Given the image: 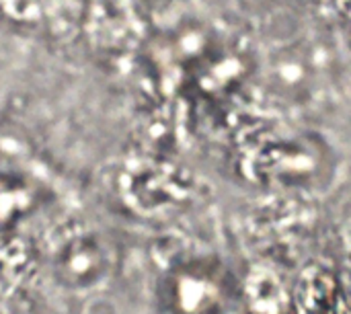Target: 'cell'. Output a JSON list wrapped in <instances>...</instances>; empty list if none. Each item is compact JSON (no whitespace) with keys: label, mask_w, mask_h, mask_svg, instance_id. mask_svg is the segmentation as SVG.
I'll list each match as a JSON object with an SVG mask.
<instances>
[{"label":"cell","mask_w":351,"mask_h":314,"mask_svg":"<svg viewBox=\"0 0 351 314\" xmlns=\"http://www.w3.org/2000/svg\"><path fill=\"white\" fill-rule=\"evenodd\" d=\"M160 296L169 314H226L237 288L220 265L189 261L169 271Z\"/></svg>","instance_id":"1"},{"label":"cell","mask_w":351,"mask_h":314,"mask_svg":"<svg viewBox=\"0 0 351 314\" xmlns=\"http://www.w3.org/2000/svg\"><path fill=\"white\" fill-rule=\"evenodd\" d=\"M53 271L66 288H88L105 271V259L101 249L86 241L76 239L68 243L56 257Z\"/></svg>","instance_id":"3"},{"label":"cell","mask_w":351,"mask_h":314,"mask_svg":"<svg viewBox=\"0 0 351 314\" xmlns=\"http://www.w3.org/2000/svg\"><path fill=\"white\" fill-rule=\"evenodd\" d=\"M333 66V56L327 53L323 41L317 37L286 45L278 49L269 64V86L280 99L290 103H304L313 99L327 82Z\"/></svg>","instance_id":"2"}]
</instances>
